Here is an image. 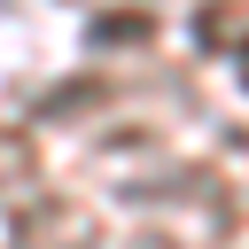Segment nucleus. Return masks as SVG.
Masks as SVG:
<instances>
[{"label":"nucleus","instance_id":"1","mask_svg":"<svg viewBox=\"0 0 249 249\" xmlns=\"http://www.w3.org/2000/svg\"><path fill=\"white\" fill-rule=\"evenodd\" d=\"M86 39H93V47H124V39H148V16H101Z\"/></svg>","mask_w":249,"mask_h":249},{"label":"nucleus","instance_id":"2","mask_svg":"<svg viewBox=\"0 0 249 249\" xmlns=\"http://www.w3.org/2000/svg\"><path fill=\"white\" fill-rule=\"evenodd\" d=\"M23 163H31L23 132H0V179H23Z\"/></svg>","mask_w":249,"mask_h":249},{"label":"nucleus","instance_id":"3","mask_svg":"<svg viewBox=\"0 0 249 249\" xmlns=\"http://www.w3.org/2000/svg\"><path fill=\"white\" fill-rule=\"evenodd\" d=\"M241 78H249V47H241Z\"/></svg>","mask_w":249,"mask_h":249}]
</instances>
